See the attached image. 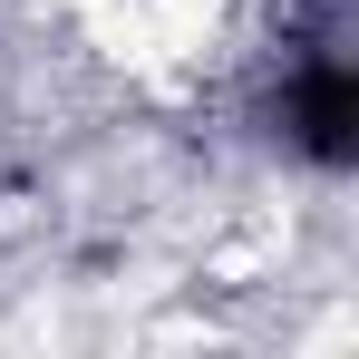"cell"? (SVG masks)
I'll list each match as a JSON object with an SVG mask.
<instances>
[{"label":"cell","instance_id":"obj_1","mask_svg":"<svg viewBox=\"0 0 359 359\" xmlns=\"http://www.w3.org/2000/svg\"><path fill=\"white\" fill-rule=\"evenodd\" d=\"M272 136L311 156V165H350L359 156V78L340 59V29H311L292 39V59H282V88H272Z\"/></svg>","mask_w":359,"mask_h":359}]
</instances>
